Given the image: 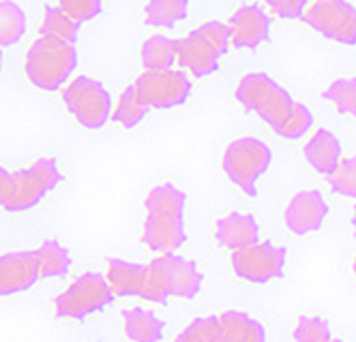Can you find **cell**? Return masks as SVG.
Segmentation results:
<instances>
[{
  "instance_id": "1",
  "label": "cell",
  "mask_w": 356,
  "mask_h": 342,
  "mask_svg": "<svg viewBox=\"0 0 356 342\" xmlns=\"http://www.w3.org/2000/svg\"><path fill=\"white\" fill-rule=\"evenodd\" d=\"M236 99L247 112L258 114L279 137L300 139L314 124V114L266 73H249L238 82Z\"/></svg>"
},
{
  "instance_id": "2",
  "label": "cell",
  "mask_w": 356,
  "mask_h": 342,
  "mask_svg": "<svg viewBox=\"0 0 356 342\" xmlns=\"http://www.w3.org/2000/svg\"><path fill=\"white\" fill-rule=\"evenodd\" d=\"M144 244L159 255H174L185 242V193L159 184L146 197Z\"/></svg>"
},
{
  "instance_id": "3",
  "label": "cell",
  "mask_w": 356,
  "mask_h": 342,
  "mask_svg": "<svg viewBox=\"0 0 356 342\" xmlns=\"http://www.w3.org/2000/svg\"><path fill=\"white\" fill-rule=\"evenodd\" d=\"M78 65V51L73 43L56 37H39L26 54L29 80L47 92L58 90Z\"/></svg>"
},
{
  "instance_id": "4",
  "label": "cell",
  "mask_w": 356,
  "mask_h": 342,
  "mask_svg": "<svg viewBox=\"0 0 356 342\" xmlns=\"http://www.w3.org/2000/svg\"><path fill=\"white\" fill-rule=\"evenodd\" d=\"M60 182V171L54 159H39L31 167L9 176L0 197V207L7 212H24L35 207L45 193L54 191Z\"/></svg>"
},
{
  "instance_id": "5",
  "label": "cell",
  "mask_w": 356,
  "mask_h": 342,
  "mask_svg": "<svg viewBox=\"0 0 356 342\" xmlns=\"http://www.w3.org/2000/svg\"><path fill=\"white\" fill-rule=\"evenodd\" d=\"M106 278L114 296L120 298H144L155 304H165L170 298L163 276L152 261L148 266H140L122 259H110Z\"/></svg>"
},
{
  "instance_id": "6",
  "label": "cell",
  "mask_w": 356,
  "mask_h": 342,
  "mask_svg": "<svg viewBox=\"0 0 356 342\" xmlns=\"http://www.w3.org/2000/svg\"><path fill=\"white\" fill-rule=\"evenodd\" d=\"M273 159L270 148L256 139V137H243L232 142L225 148L223 154V171L238 189L247 195H256V182L268 169Z\"/></svg>"
},
{
  "instance_id": "7",
  "label": "cell",
  "mask_w": 356,
  "mask_h": 342,
  "mask_svg": "<svg viewBox=\"0 0 356 342\" xmlns=\"http://www.w3.org/2000/svg\"><path fill=\"white\" fill-rule=\"evenodd\" d=\"M67 110L84 128H101L112 116V96L106 86L80 75L63 92Z\"/></svg>"
},
{
  "instance_id": "8",
  "label": "cell",
  "mask_w": 356,
  "mask_h": 342,
  "mask_svg": "<svg viewBox=\"0 0 356 342\" xmlns=\"http://www.w3.org/2000/svg\"><path fill=\"white\" fill-rule=\"evenodd\" d=\"M112 300L114 291L110 289L108 278L97 272H88L75 282H71L67 291L56 298L54 308L56 317L60 319H84L88 314L110 306Z\"/></svg>"
},
{
  "instance_id": "9",
  "label": "cell",
  "mask_w": 356,
  "mask_h": 342,
  "mask_svg": "<svg viewBox=\"0 0 356 342\" xmlns=\"http://www.w3.org/2000/svg\"><path fill=\"white\" fill-rule=\"evenodd\" d=\"M302 22L330 41L343 45L356 43V7L348 0H316L305 11Z\"/></svg>"
},
{
  "instance_id": "10",
  "label": "cell",
  "mask_w": 356,
  "mask_h": 342,
  "mask_svg": "<svg viewBox=\"0 0 356 342\" xmlns=\"http://www.w3.org/2000/svg\"><path fill=\"white\" fill-rule=\"evenodd\" d=\"M140 99L152 110H170L183 105L191 94V80L183 71H144L136 80Z\"/></svg>"
},
{
  "instance_id": "11",
  "label": "cell",
  "mask_w": 356,
  "mask_h": 342,
  "mask_svg": "<svg viewBox=\"0 0 356 342\" xmlns=\"http://www.w3.org/2000/svg\"><path fill=\"white\" fill-rule=\"evenodd\" d=\"M286 250L273 244H256L232 253V268L238 278L249 282H268L284 272Z\"/></svg>"
},
{
  "instance_id": "12",
  "label": "cell",
  "mask_w": 356,
  "mask_h": 342,
  "mask_svg": "<svg viewBox=\"0 0 356 342\" xmlns=\"http://www.w3.org/2000/svg\"><path fill=\"white\" fill-rule=\"evenodd\" d=\"M39 278L41 272L35 250L0 255V298L29 291Z\"/></svg>"
},
{
  "instance_id": "13",
  "label": "cell",
  "mask_w": 356,
  "mask_h": 342,
  "mask_svg": "<svg viewBox=\"0 0 356 342\" xmlns=\"http://www.w3.org/2000/svg\"><path fill=\"white\" fill-rule=\"evenodd\" d=\"M232 45L238 49H256L270 35V17L260 5H243L227 19Z\"/></svg>"
},
{
  "instance_id": "14",
  "label": "cell",
  "mask_w": 356,
  "mask_h": 342,
  "mask_svg": "<svg viewBox=\"0 0 356 342\" xmlns=\"http://www.w3.org/2000/svg\"><path fill=\"white\" fill-rule=\"evenodd\" d=\"M328 214V205L318 191H302L286 207V225L292 233L305 235L320 229Z\"/></svg>"
},
{
  "instance_id": "15",
  "label": "cell",
  "mask_w": 356,
  "mask_h": 342,
  "mask_svg": "<svg viewBox=\"0 0 356 342\" xmlns=\"http://www.w3.org/2000/svg\"><path fill=\"white\" fill-rule=\"evenodd\" d=\"M159 268L165 276L168 293L176 298H195L202 287V276L193 261H187L178 255H161L157 257Z\"/></svg>"
},
{
  "instance_id": "16",
  "label": "cell",
  "mask_w": 356,
  "mask_h": 342,
  "mask_svg": "<svg viewBox=\"0 0 356 342\" xmlns=\"http://www.w3.org/2000/svg\"><path fill=\"white\" fill-rule=\"evenodd\" d=\"M178 65L195 77H209L219 69V54L193 31L178 39Z\"/></svg>"
},
{
  "instance_id": "17",
  "label": "cell",
  "mask_w": 356,
  "mask_h": 342,
  "mask_svg": "<svg viewBox=\"0 0 356 342\" xmlns=\"http://www.w3.org/2000/svg\"><path fill=\"white\" fill-rule=\"evenodd\" d=\"M215 235L221 246L236 253V250H245L249 246H256L260 229H258L256 219L251 214L232 212V214L223 216L221 221H217Z\"/></svg>"
},
{
  "instance_id": "18",
  "label": "cell",
  "mask_w": 356,
  "mask_h": 342,
  "mask_svg": "<svg viewBox=\"0 0 356 342\" xmlns=\"http://www.w3.org/2000/svg\"><path fill=\"white\" fill-rule=\"evenodd\" d=\"M305 159L309 161L316 171L324 176L333 173L341 163V144L335 133H330L328 128L316 130L314 137L305 146Z\"/></svg>"
},
{
  "instance_id": "19",
  "label": "cell",
  "mask_w": 356,
  "mask_h": 342,
  "mask_svg": "<svg viewBox=\"0 0 356 342\" xmlns=\"http://www.w3.org/2000/svg\"><path fill=\"white\" fill-rule=\"evenodd\" d=\"M219 323L217 342H266L264 327L245 312H225L219 317Z\"/></svg>"
},
{
  "instance_id": "20",
  "label": "cell",
  "mask_w": 356,
  "mask_h": 342,
  "mask_svg": "<svg viewBox=\"0 0 356 342\" xmlns=\"http://www.w3.org/2000/svg\"><path fill=\"white\" fill-rule=\"evenodd\" d=\"M124 334L134 342H159L163 338V321L144 308H131L122 312Z\"/></svg>"
},
{
  "instance_id": "21",
  "label": "cell",
  "mask_w": 356,
  "mask_h": 342,
  "mask_svg": "<svg viewBox=\"0 0 356 342\" xmlns=\"http://www.w3.org/2000/svg\"><path fill=\"white\" fill-rule=\"evenodd\" d=\"M142 67L146 71H168L174 62H178V39H170L163 35L150 37L140 51Z\"/></svg>"
},
{
  "instance_id": "22",
  "label": "cell",
  "mask_w": 356,
  "mask_h": 342,
  "mask_svg": "<svg viewBox=\"0 0 356 342\" xmlns=\"http://www.w3.org/2000/svg\"><path fill=\"white\" fill-rule=\"evenodd\" d=\"M189 13V0H148L144 7V22L157 28H172Z\"/></svg>"
},
{
  "instance_id": "23",
  "label": "cell",
  "mask_w": 356,
  "mask_h": 342,
  "mask_svg": "<svg viewBox=\"0 0 356 342\" xmlns=\"http://www.w3.org/2000/svg\"><path fill=\"white\" fill-rule=\"evenodd\" d=\"M35 253H37V261H39L41 278H58L69 272L71 257H69L67 248L60 246L58 242H54V240L43 242Z\"/></svg>"
},
{
  "instance_id": "24",
  "label": "cell",
  "mask_w": 356,
  "mask_h": 342,
  "mask_svg": "<svg viewBox=\"0 0 356 342\" xmlns=\"http://www.w3.org/2000/svg\"><path fill=\"white\" fill-rule=\"evenodd\" d=\"M41 37H56L67 43H75L80 37V24L65 15L58 7H45L43 22L39 28Z\"/></svg>"
},
{
  "instance_id": "25",
  "label": "cell",
  "mask_w": 356,
  "mask_h": 342,
  "mask_svg": "<svg viewBox=\"0 0 356 342\" xmlns=\"http://www.w3.org/2000/svg\"><path fill=\"white\" fill-rule=\"evenodd\" d=\"M24 31H26V15L11 3V0H0V47L15 45Z\"/></svg>"
},
{
  "instance_id": "26",
  "label": "cell",
  "mask_w": 356,
  "mask_h": 342,
  "mask_svg": "<svg viewBox=\"0 0 356 342\" xmlns=\"http://www.w3.org/2000/svg\"><path fill=\"white\" fill-rule=\"evenodd\" d=\"M148 110L150 108L140 99L136 86H129V88H124L122 94L118 96L112 118H114V122L122 124L124 128H131V126H136V124H140L144 120Z\"/></svg>"
},
{
  "instance_id": "27",
  "label": "cell",
  "mask_w": 356,
  "mask_h": 342,
  "mask_svg": "<svg viewBox=\"0 0 356 342\" xmlns=\"http://www.w3.org/2000/svg\"><path fill=\"white\" fill-rule=\"evenodd\" d=\"M324 99L337 108V112L356 118V77L337 80L324 90Z\"/></svg>"
},
{
  "instance_id": "28",
  "label": "cell",
  "mask_w": 356,
  "mask_h": 342,
  "mask_svg": "<svg viewBox=\"0 0 356 342\" xmlns=\"http://www.w3.org/2000/svg\"><path fill=\"white\" fill-rule=\"evenodd\" d=\"M328 184L335 193L356 199V156L343 159L339 167L328 176Z\"/></svg>"
},
{
  "instance_id": "29",
  "label": "cell",
  "mask_w": 356,
  "mask_h": 342,
  "mask_svg": "<svg viewBox=\"0 0 356 342\" xmlns=\"http://www.w3.org/2000/svg\"><path fill=\"white\" fill-rule=\"evenodd\" d=\"M219 317H204L191 321L183 334H178L174 342H217L219 338Z\"/></svg>"
},
{
  "instance_id": "30",
  "label": "cell",
  "mask_w": 356,
  "mask_h": 342,
  "mask_svg": "<svg viewBox=\"0 0 356 342\" xmlns=\"http://www.w3.org/2000/svg\"><path fill=\"white\" fill-rule=\"evenodd\" d=\"M197 35L204 39L219 56L227 54V49H230V45H232V37H230V28H227V24L217 22V19L202 24L197 28Z\"/></svg>"
},
{
  "instance_id": "31",
  "label": "cell",
  "mask_w": 356,
  "mask_h": 342,
  "mask_svg": "<svg viewBox=\"0 0 356 342\" xmlns=\"http://www.w3.org/2000/svg\"><path fill=\"white\" fill-rule=\"evenodd\" d=\"M296 342H330V327L324 319L302 317L294 330Z\"/></svg>"
},
{
  "instance_id": "32",
  "label": "cell",
  "mask_w": 356,
  "mask_h": 342,
  "mask_svg": "<svg viewBox=\"0 0 356 342\" xmlns=\"http://www.w3.org/2000/svg\"><path fill=\"white\" fill-rule=\"evenodd\" d=\"M58 9L73 22L84 24L101 13V0H58Z\"/></svg>"
},
{
  "instance_id": "33",
  "label": "cell",
  "mask_w": 356,
  "mask_h": 342,
  "mask_svg": "<svg viewBox=\"0 0 356 342\" xmlns=\"http://www.w3.org/2000/svg\"><path fill=\"white\" fill-rule=\"evenodd\" d=\"M268 9L284 19H298L307 11V0H266Z\"/></svg>"
},
{
  "instance_id": "34",
  "label": "cell",
  "mask_w": 356,
  "mask_h": 342,
  "mask_svg": "<svg viewBox=\"0 0 356 342\" xmlns=\"http://www.w3.org/2000/svg\"><path fill=\"white\" fill-rule=\"evenodd\" d=\"M9 171L7 169H3L0 167V197H3V191H5V187H7V180H9Z\"/></svg>"
},
{
  "instance_id": "35",
  "label": "cell",
  "mask_w": 356,
  "mask_h": 342,
  "mask_svg": "<svg viewBox=\"0 0 356 342\" xmlns=\"http://www.w3.org/2000/svg\"><path fill=\"white\" fill-rule=\"evenodd\" d=\"M352 225H354V231H356V207H354V216H352Z\"/></svg>"
},
{
  "instance_id": "36",
  "label": "cell",
  "mask_w": 356,
  "mask_h": 342,
  "mask_svg": "<svg viewBox=\"0 0 356 342\" xmlns=\"http://www.w3.org/2000/svg\"><path fill=\"white\" fill-rule=\"evenodd\" d=\"M0 69H3V47H0Z\"/></svg>"
},
{
  "instance_id": "37",
  "label": "cell",
  "mask_w": 356,
  "mask_h": 342,
  "mask_svg": "<svg viewBox=\"0 0 356 342\" xmlns=\"http://www.w3.org/2000/svg\"><path fill=\"white\" fill-rule=\"evenodd\" d=\"M354 274H356V259H354Z\"/></svg>"
},
{
  "instance_id": "38",
  "label": "cell",
  "mask_w": 356,
  "mask_h": 342,
  "mask_svg": "<svg viewBox=\"0 0 356 342\" xmlns=\"http://www.w3.org/2000/svg\"><path fill=\"white\" fill-rule=\"evenodd\" d=\"M330 342H343V340H330Z\"/></svg>"
}]
</instances>
